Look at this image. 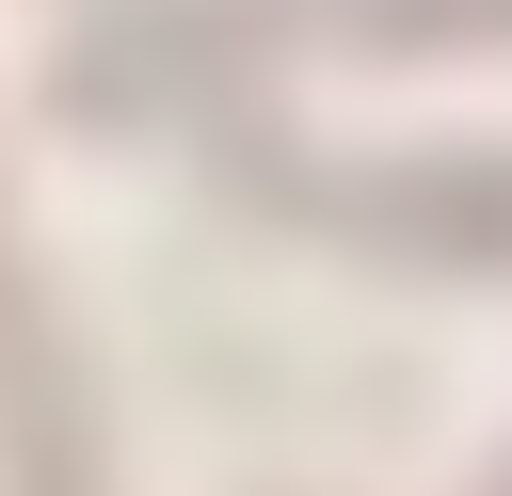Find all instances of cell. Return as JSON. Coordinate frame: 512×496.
I'll return each instance as SVG.
<instances>
[{
  "instance_id": "obj_2",
  "label": "cell",
  "mask_w": 512,
  "mask_h": 496,
  "mask_svg": "<svg viewBox=\"0 0 512 496\" xmlns=\"http://www.w3.org/2000/svg\"><path fill=\"white\" fill-rule=\"evenodd\" d=\"M368 32L464 48V32H512V0H144V16H112V32L64 48V112L112 128V112H160L176 80H208L240 48H368Z\"/></svg>"
},
{
  "instance_id": "obj_1",
  "label": "cell",
  "mask_w": 512,
  "mask_h": 496,
  "mask_svg": "<svg viewBox=\"0 0 512 496\" xmlns=\"http://www.w3.org/2000/svg\"><path fill=\"white\" fill-rule=\"evenodd\" d=\"M224 192L304 240H352V256L512 272V160H320L288 128H224Z\"/></svg>"
}]
</instances>
